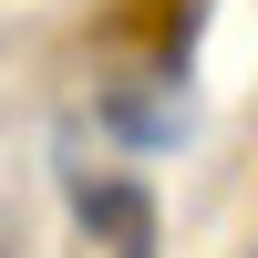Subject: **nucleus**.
<instances>
[{
  "instance_id": "nucleus-1",
  "label": "nucleus",
  "mask_w": 258,
  "mask_h": 258,
  "mask_svg": "<svg viewBox=\"0 0 258 258\" xmlns=\"http://www.w3.org/2000/svg\"><path fill=\"white\" fill-rule=\"evenodd\" d=\"M73 207H83V227H93L114 258H145V248H155V207H145V186H124V176H73Z\"/></svg>"
},
{
  "instance_id": "nucleus-2",
  "label": "nucleus",
  "mask_w": 258,
  "mask_h": 258,
  "mask_svg": "<svg viewBox=\"0 0 258 258\" xmlns=\"http://www.w3.org/2000/svg\"><path fill=\"white\" fill-rule=\"evenodd\" d=\"M114 135H124V145H176V135H186V103H176V93H165V103H135V93H124V103H114Z\"/></svg>"
}]
</instances>
